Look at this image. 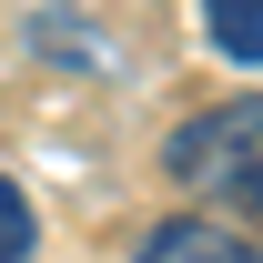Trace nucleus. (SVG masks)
I'll use <instances>...</instances> for the list:
<instances>
[{"label": "nucleus", "mask_w": 263, "mask_h": 263, "mask_svg": "<svg viewBox=\"0 0 263 263\" xmlns=\"http://www.w3.org/2000/svg\"><path fill=\"white\" fill-rule=\"evenodd\" d=\"M162 172L193 202H223V213L253 223V202H263V111H253V91H233L223 111H193L162 142Z\"/></svg>", "instance_id": "nucleus-1"}, {"label": "nucleus", "mask_w": 263, "mask_h": 263, "mask_svg": "<svg viewBox=\"0 0 263 263\" xmlns=\"http://www.w3.org/2000/svg\"><path fill=\"white\" fill-rule=\"evenodd\" d=\"M142 263H263L253 233H243V213H182V223H152L142 233Z\"/></svg>", "instance_id": "nucleus-2"}, {"label": "nucleus", "mask_w": 263, "mask_h": 263, "mask_svg": "<svg viewBox=\"0 0 263 263\" xmlns=\"http://www.w3.org/2000/svg\"><path fill=\"white\" fill-rule=\"evenodd\" d=\"M202 21H213V51H223L233 71L263 61V0H202Z\"/></svg>", "instance_id": "nucleus-3"}, {"label": "nucleus", "mask_w": 263, "mask_h": 263, "mask_svg": "<svg viewBox=\"0 0 263 263\" xmlns=\"http://www.w3.org/2000/svg\"><path fill=\"white\" fill-rule=\"evenodd\" d=\"M41 253V213H31V193L0 172V263H31Z\"/></svg>", "instance_id": "nucleus-4"}]
</instances>
